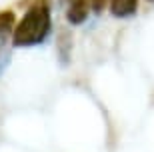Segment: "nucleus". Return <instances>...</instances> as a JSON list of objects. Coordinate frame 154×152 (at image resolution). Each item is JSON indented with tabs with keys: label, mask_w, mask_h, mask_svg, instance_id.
<instances>
[{
	"label": "nucleus",
	"mask_w": 154,
	"mask_h": 152,
	"mask_svg": "<svg viewBox=\"0 0 154 152\" xmlns=\"http://www.w3.org/2000/svg\"><path fill=\"white\" fill-rule=\"evenodd\" d=\"M52 28V10L48 0H34L14 26L12 44L16 48H30L42 44Z\"/></svg>",
	"instance_id": "nucleus-1"
},
{
	"label": "nucleus",
	"mask_w": 154,
	"mask_h": 152,
	"mask_svg": "<svg viewBox=\"0 0 154 152\" xmlns=\"http://www.w3.org/2000/svg\"><path fill=\"white\" fill-rule=\"evenodd\" d=\"M90 8H92L90 0H68V4H66V20L72 26H78L88 18Z\"/></svg>",
	"instance_id": "nucleus-2"
},
{
	"label": "nucleus",
	"mask_w": 154,
	"mask_h": 152,
	"mask_svg": "<svg viewBox=\"0 0 154 152\" xmlns=\"http://www.w3.org/2000/svg\"><path fill=\"white\" fill-rule=\"evenodd\" d=\"M16 26V16L12 10H0V56L4 54L8 40H12V32Z\"/></svg>",
	"instance_id": "nucleus-3"
},
{
	"label": "nucleus",
	"mask_w": 154,
	"mask_h": 152,
	"mask_svg": "<svg viewBox=\"0 0 154 152\" xmlns=\"http://www.w3.org/2000/svg\"><path fill=\"white\" fill-rule=\"evenodd\" d=\"M138 8V0H110V12L116 18H128Z\"/></svg>",
	"instance_id": "nucleus-4"
},
{
	"label": "nucleus",
	"mask_w": 154,
	"mask_h": 152,
	"mask_svg": "<svg viewBox=\"0 0 154 152\" xmlns=\"http://www.w3.org/2000/svg\"><path fill=\"white\" fill-rule=\"evenodd\" d=\"M90 4H92V8L96 12H100L104 8V4H106V0H90Z\"/></svg>",
	"instance_id": "nucleus-5"
},
{
	"label": "nucleus",
	"mask_w": 154,
	"mask_h": 152,
	"mask_svg": "<svg viewBox=\"0 0 154 152\" xmlns=\"http://www.w3.org/2000/svg\"><path fill=\"white\" fill-rule=\"evenodd\" d=\"M6 64H8V58L2 54V56H0V74H2V70L6 68Z\"/></svg>",
	"instance_id": "nucleus-6"
},
{
	"label": "nucleus",
	"mask_w": 154,
	"mask_h": 152,
	"mask_svg": "<svg viewBox=\"0 0 154 152\" xmlns=\"http://www.w3.org/2000/svg\"><path fill=\"white\" fill-rule=\"evenodd\" d=\"M150 2H154V0H150Z\"/></svg>",
	"instance_id": "nucleus-7"
}]
</instances>
